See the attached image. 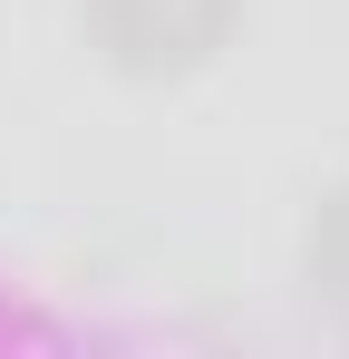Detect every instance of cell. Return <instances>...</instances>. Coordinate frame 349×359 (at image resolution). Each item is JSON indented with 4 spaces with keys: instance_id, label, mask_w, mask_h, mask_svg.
Wrapping results in <instances>:
<instances>
[{
    "instance_id": "obj_1",
    "label": "cell",
    "mask_w": 349,
    "mask_h": 359,
    "mask_svg": "<svg viewBox=\"0 0 349 359\" xmlns=\"http://www.w3.org/2000/svg\"><path fill=\"white\" fill-rule=\"evenodd\" d=\"M233 20H242V0H78L88 49L116 78H146V88H174L194 68H214L233 49Z\"/></svg>"
},
{
    "instance_id": "obj_2",
    "label": "cell",
    "mask_w": 349,
    "mask_h": 359,
    "mask_svg": "<svg viewBox=\"0 0 349 359\" xmlns=\"http://www.w3.org/2000/svg\"><path fill=\"white\" fill-rule=\"evenodd\" d=\"M301 282H310L320 311H340V320H349V175L320 184L310 214H301Z\"/></svg>"
}]
</instances>
